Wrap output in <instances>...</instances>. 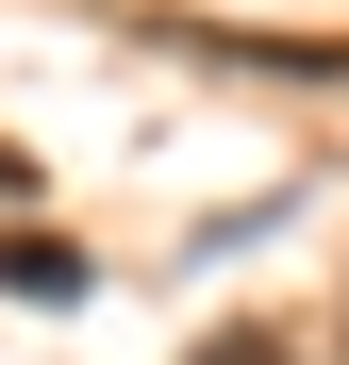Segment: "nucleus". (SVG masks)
<instances>
[{"label": "nucleus", "instance_id": "obj_1", "mask_svg": "<svg viewBox=\"0 0 349 365\" xmlns=\"http://www.w3.org/2000/svg\"><path fill=\"white\" fill-rule=\"evenodd\" d=\"M0 282H17V299H84V250H67V232H0Z\"/></svg>", "mask_w": 349, "mask_h": 365}, {"label": "nucleus", "instance_id": "obj_2", "mask_svg": "<svg viewBox=\"0 0 349 365\" xmlns=\"http://www.w3.org/2000/svg\"><path fill=\"white\" fill-rule=\"evenodd\" d=\"M183 365H316V349H300V332H200Z\"/></svg>", "mask_w": 349, "mask_h": 365}]
</instances>
